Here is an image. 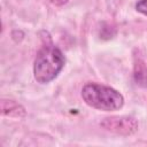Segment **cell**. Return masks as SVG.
Instances as JSON below:
<instances>
[{
    "label": "cell",
    "instance_id": "8992f818",
    "mask_svg": "<svg viewBox=\"0 0 147 147\" xmlns=\"http://www.w3.org/2000/svg\"><path fill=\"white\" fill-rule=\"evenodd\" d=\"M136 9L139 13L147 15V0H138V2L136 3Z\"/></svg>",
    "mask_w": 147,
    "mask_h": 147
},
{
    "label": "cell",
    "instance_id": "7a4b0ae2",
    "mask_svg": "<svg viewBox=\"0 0 147 147\" xmlns=\"http://www.w3.org/2000/svg\"><path fill=\"white\" fill-rule=\"evenodd\" d=\"M82 98L90 107L105 111L118 110L124 105V98L118 91L96 83L85 84L82 88Z\"/></svg>",
    "mask_w": 147,
    "mask_h": 147
},
{
    "label": "cell",
    "instance_id": "3957f363",
    "mask_svg": "<svg viewBox=\"0 0 147 147\" xmlns=\"http://www.w3.org/2000/svg\"><path fill=\"white\" fill-rule=\"evenodd\" d=\"M100 125L113 133L131 136L138 130V122L131 116H111L105 118Z\"/></svg>",
    "mask_w": 147,
    "mask_h": 147
},
{
    "label": "cell",
    "instance_id": "52a82bcc",
    "mask_svg": "<svg viewBox=\"0 0 147 147\" xmlns=\"http://www.w3.org/2000/svg\"><path fill=\"white\" fill-rule=\"evenodd\" d=\"M49 1H51V3H53L55 6H63L68 2V0H49Z\"/></svg>",
    "mask_w": 147,
    "mask_h": 147
},
{
    "label": "cell",
    "instance_id": "5b68a950",
    "mask_svg": "<svg viewBox=\"0 0 147 147\" xmlns=\"http://www.w3.org/2000/svg\"><path fill=\"white\" fill-rule=\"evenodd\" d=\"M134 79L137 84L147 86V69L145 68L144 63L139 62V64L137 63L134 65Z\"/></svg>",
    "mask_w": 147,
    "mask_h": 147
},
{
    "label": "cell",
    "instance_id": "6da1fadb",
    "mask_svg": "<svg viewBox=\"0 0 147 147\" xmlns=\"http://www.w3.org/2000/svg\"><path fill=\"white\" fill-rule=\"evenodd\" d=\"M65 59L61 49L53 44L42 46L37 53L33 64L34 79L40 84L53 80L62 70Z\"/></svg>",
    "mask_w": 147,
    "mask_h": 147
},
{
    "label": "cell",
    "instance_id": "277c9868",
    "mask_svg": "<svg viewBox=\"0 0 147 147\" xmlns=\"http://www.w3.org/2000/svg\"><path fill=\"white\" fill-rule=\"evenodd\" d=\"M1 113L5 116H10V117H16V118H21L25 116L24 108L13 100L1 101Z\"/></svg>",
    "mask_w": 147,
    "mask_h": 147
}]
</instances>
